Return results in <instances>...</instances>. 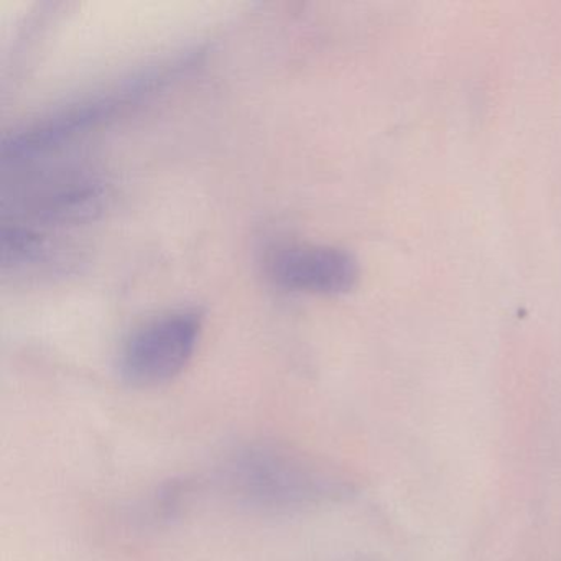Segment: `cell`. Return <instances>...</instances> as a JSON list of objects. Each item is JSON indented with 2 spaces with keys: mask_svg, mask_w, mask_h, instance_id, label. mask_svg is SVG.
<instances>
[{
  "mask_svg": "<svg viewBox=\"0 0 561 561\" xmlns=\"http://www.w3.org/2000/svg\"><path fill=\"white\" fill-rule=\"evenodd\" d=\"M195 58L196 55H185L173 64L170 61V64L149 68L103 93L84 98L78 103L67 104L41 117L24 129L5 137L2 144V157L5 162L8 160L19 162L37 153L48 152L60 144L73 139L78 134L88 133L100 124L107 123L111 117L153 96L156 91L165 88L183 71L190 70L195 64Z\"/></svg>",
  "mask_w": 561,
  "mask_h": 561,
  "instance_id": "6da1fadb",
  "label": "cell"
},
{
  "mask_svg": "<svg viewBox=\"0 0 561 561\" xmlns=\"http://www.w3.org/2000/svg\"><path fill=\"white\" fill-rule=\"evenodd\" d=\"M202 313L180 310L144 324L124 344L121 376L134 387L175 379L192 360L202 334Z\"/></svg>",
  "mask_w": 561,
  "mask_h": 561,
  "instance_id": "7a4b0ae2",
  "label": "cell"
},
{
  "mask_svg": "<svg viewBox=\"0 0 561 561\" xmlns=\"http://www.w3.org/2000/svg\"><path fill=\"white\" fill-rule=\"evenodd\" d=\"M232 479L252 501L277 507L307 504L324 491V479L310 465L275 449H251L239 456Z\"/></svg>",
  "mask_w": 561,
  "mask_h": 561,
  "instance_id": "3957f363",
  "label": "cell"
},
{
  "mask_svg": "<svg viewBox=\"0 0 561 561\" xmlns=\"http://www.w3.org/2000/svg\"><path fill=\"white\" fill-rule=\"evenodd\" d=\"M271 277L285 290L343 295L353 290L359 265L350 252L330 245H291L271 261Z\"/></svg>",
  "mask_w": 561,
  "mask_h": 561,
  "instance_id": "277c9868",
  "label": "cell"
},
{
  "mask_svg": "<svg viewBox=\"0 0 561 561\" xmlns=\"http://www.w3.org/2000/svg\"><path fill=\"white\" fill-rule=\"evenodd\" d=\"M91 173H67L42 183L25 211L42 222H78L94 218L106 203L107 186Z\"/></svg>",
  "mask_w": 561,
  "mask_h": 561,
  "instance_id": "5b68a950",
  "label": "cell"
},
{
  "mask_svg": "<svg viewBox=\"0 0 561 561\" xmlns=\"http://www.w3.org/2000/svg\"><path fill=\"white\" fill-rule=\"evenodd\" d=\"M48 245L44 236L22 226H4L2 229V264L4 268L25 267L44 262Z\"/></svg>",
  "mask_w": 561,
  "mask_h": 561,
  "instance_id": "8992f818",
  "label": "cell"
}]
</instances>
